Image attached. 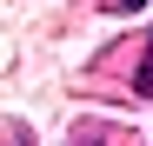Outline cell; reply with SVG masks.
<instances>
[{
	"label": "cell",
	"mask_w": 153,
	"mask_h": 146,
	"mask_svg": "<svg viewBox=\"0 0 153 146\" xmlns=\"http://www.w3.org/2000/svg\"><path fill=\"white\" fill-rule=\"evenodd\" d=\"M113 7H120V13H133V7H146V0H113Z\"/></svg>",
	"instance_id": "obj_2"
},
{
	"label": "cell",
	"mask_w": 153,
	"mask_h": 146,
	"mask_svg": "<svg viewBox=\"0 0 153 146\" xmlns=\"http://www.w3.org/2000/svg\"><path fill=\"white\" fill-rule=\"evenodd\" d=\"M133 93L153 100V40H146V60H140V73H133Z\"/></svg>",
	"instance_id": "obj_1"
}]
</instances>
